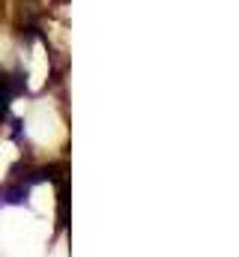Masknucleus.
Instances as JSON below:
<instances>
[{"label":"nucleus","instance_id":"f257e3e1","mask_svg":"<svg viewBox=\"0 0 239 257\" xmlns=\"http://www.w3.org/2000/svg\"><path fill=\"white\" fill-rule=\"evenodd\" d=\"M21 87H24V75L21 72H15V75L0 72V117L9 111V102L21 93Z\"/></svg>","mask_w":239,"mask_h":257}]
</instances>
